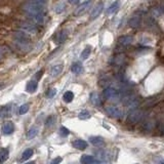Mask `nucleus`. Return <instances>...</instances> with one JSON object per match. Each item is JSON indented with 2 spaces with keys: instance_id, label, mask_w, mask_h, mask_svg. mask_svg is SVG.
<instances>
[{
  "instance_id": "nucleus-25",
  "label": "nucleus",
  "mask_w": 164,
  "mask_h": 164,
  "mask_svg": "<svg viewBox=\"0 0 164 164\" xmlns=\"http://www.w3.org/2000/svg\"><path fill=\"white\" fill-rule=\"evenodd\" d=\"M90 52H91V47H90V46H87V47L84 48V50L81 52L80 58L82 60H86V58L90 55Z\"/></svg>"
},
{
  "instance_id": "nucleus-38",
  "label": "nucleus",
  "mask_w": 164,
  "mask_h": 164,
  "mask_svg": "<svg viewBox=\"0 0 164 164\" xmlns=\"http://www.w3.org/2000/svg\"><path fill=\"white\" fill-rule=\"evenodd\" d=\"M61 161H62V158H57V159L52 160V163H58V162H61Z\"/></svg>"
},
{
  "instance_id": "nucleus-13",
  "label": "nucleus",
  "mask_w": 164,
  "mask_h": 164,
  "mask_svg": "<svg viewBox=\"0 0 164 164\" xmlns=\"http://www.w3.org/2000/svg\"><path fill=\"white\" fill-rule=\"evenodd\" d=\"M132 41H133V38L131 36H128V35H123V36H120L118 38V42L121 45H124V46L131 44Z\"/></svg>"
},
{
  "instance_id": "nucleus-2",
  "label": "nucleus",
  "mask_w": 164,
  "mask_h": 164,
  "mask_svg": "<svg viewBox=\"0 0 164 164\" xmlns=\"http://www.w3.org/2000/svg\"><path fill=\"white\" fill-rule=\"evenodd\" d=\"M142 116H143L142 111L134 108V109H131L129 114H128L127 121H129L131 124H136V123L140 122V120L142 119Z\"/></svg>"
},
{
  "instance_id": "nucleus-26",
  "label": "nucleus",
  "mask_w": 164,
  "mask_h": 164,
  "mask_svg": "<svg viewBox=\"0 0 164 164\" xmlns=\"http://www.w3.org/2000/svg\"><path fill=\"white\" fill-rule=\"evenodd\" d=\"M63 99L66 102H71L73 101V99H74V93H73L72 91H67V92L64 93Z\"/></svg>"
},
{
  "instance_id": "nucleus-31",
  "label": "nucleus",
  "mask_w": 164,
  "mask_h": 164,
  "mask_svg": "<svg viewBox=\"0 0 164 164\" xmlns=\"http://www.w3.org/2000/svg\"><path fill=\"white\" fill-rule=\"evenodd\" d=\"M65 7H66V5L65 3H58L57 6H55V13H62L64 10H65Z\"/></svg>"
},
{
  "instance_id": "nucleus-21",
  "label": "nucleus",
  "mask_w": 164,
  "mask_h": 164,
  "mask_svg": "<svg viewBox=\"0 0 164 164\" xmlns=\"http://www.w3.org/2000/svg\"><path fill=\"white\" fill-rule=\"evenodd\" d=\"M22 28L23 30H24L25 32H27V33H31V34H35L36 33V28L34 27L33 25L31 24H23L22 25Z\"/></svg>"
},
{
  "instance_id": "nucleus-8",
  "label": "nucleus",
  "mask_w": 164,
  "mask_h": 164,
  "mask_svg": "<svg viewBox=\"0 0 164 164\" xmlns=\"http://www.w3.org/2000/svg\"><path fill=\"white\" fill-rule=\"evenodd\" d=\"M89 140H90V143L95 146V147L102 148L105 146V140L102 136H90Z\"/></svg>"
},
{
  "instance_id": "nucleus-33",
  "label": "nucleus",
  "mask_w": 164,
  "mask_h": 164,
  "mask_svg": "<svg viewBox=\"0 0 164 164\" xmlns=\"http://www.w3.org/2000/svg\"><path fill=\"white\" fill-rule=\"evenodd\" d=\"M144 127H145V129H147V130H151L152 128L154 127V122L147 121V122L145 123V125H144Z\"/></svg>"
},
{
  "instance_id": "nucleus-6",
  "label": "nucleus",
  "mask_w": 164,
  "mask_h": 164,
  "mask_svg": "<svg viewBox=\"0 0 164 164\" xmlns=\"http://www.w3.org/2000/svg\"><path fill=\"white\" fill-rule=\"evenodd\" d=\"M102 9H104V3H99L95 8H93L91 13H90V20L98 19V17H99V14L102 13Z\"/></svg>"
},
{
  "instance_id": "nucleus-18",
  "label": "nucleus",
  "mask_w": 164,
  "mask_h": 164,
  "mask_svg": "<svg viewBox=\"0 0 164 164\" xmlns=\"http://www.w3.org/2000/svg\"><path fill=\"white\" fill-rule=\"evenodd\" d=\"M71 71L76 75L81 74V73L83 72V66H82V64L79 63V62H77V63H74L72 65V67H71Z\"/></svg>"
},
{
  "instance_id": "nucleus-20",
  "label": "nucleus",
  "mask_w": 164,
  "mask_h": 164,
  "mask_svg": "<svg viewBox=\"0 0 164 164\" xmlns=\"http://www.w3.org/2000/svg\"><path fill=\"white\" fill-rule=\"evenodd\" d=\"M38 127H35V126H32L30 129L28 130V132H27V139L29 140H33L35 136H37V134H38Z\"/></svg>"
},
{
  "instance_id": "nucleus-37",
  "label": "nucleus",
  "mask_w": 164,
  "mask_h": 164,
  "mask_svg": "<svg viewBox=\"0 0 164 164\" xmlns=\"http://www.w3.org/2000/svg\"><path fill=\"white\" fill-rule=\"evenodd\" d=\"M160 9L164 11V0H161V2H160Z\"/></svg>"
},
{
  "instance_id": "nucleus-12",
  "label": "nucleus",
  "mask_w": 164,
  "mask_h": 164,
  "mask_svg": "<svg viewBox=\"0 0 164 164\" xmlns=\"http://www.w3.org/2000/svg\"><path fill=\"white\" fill-rule=\"evenodd\" d=\"M72 146L75 149H78V150H85L87 148V143L83 140H76L72 143Z\"/></svg>"
},
{
  "instance_id": "nucleus-28",
  "label": "nucleus",
  "mask_w": 164,
  "mask_h": 164,
  "mask_svg": "<svg viewBox=\"0 0 164 164\" xmlns=\"http://www.w3.org/2000/svg\"><path fill=\"white\" fill-rule=\"evenodd\" d=\"M33 20H35V23H37V24H42L43 22H44V16H43V13H38L36 16H33Z\"/></svg>"
},
{
  "instance_id": "nucleus-15",
  "label": "nucleus",
  "mask_w": 164,
  "mask_h": 164,
  "mask_svg": "<svg viewBox=\"0 0 164 164\" xmlns=\"http://www.w3.org/2000/svg\"><path fill=\"white\" fill-rule=\"evenodd\" d=\"M37 87H38L37 80H31V81H29L27 83V85H26V91L33 93V92L36 91Z\"/></svg>"
},
{
  "instance_id": "nucleus-14",
  "label": "nucleus",
  "mask_w": 164,
  "mask_h": 164,
  "mask_svg": "<svg viewBox=\"0 0 164 164\" xmlns=\"http://www.w3.org/2000/svg\"><path fill=\"white\" fill-rule=\"evenodd\" d=\"M119 8H120V1H119V0H116V1L113 2V3L110 5V7L107 9V14H108V16L114 14L115 13L118 11Z\"/></svg>"
},
{
  "instance_id": "nucleus-17",
  "label": "nucleus",
  "mask_w": 164,
  "mask_h": 164,
  "mask_svg": "<svg viewBox=\"0 0 164 164\" xmlns=\"http://www.w3.org/2000/svg\"><path fill=\"white\" fill-rule=\"evenodd\" d=\"M126 99V105L128 108H130V109H134V108H136V106L139 105V99L136 98H134V96H128V98L125 99Z\"/></svg>"
},
{
  "instance_id": "nucleus-5",
  "label": "nucleus",
  "mask_w": 164,
  "mask_h": 164,
  "mask_svg": "<svg viewBox=\"0 0 164 164\" xmlns=\"http://www.w3.org/2000/svg\"><path fill=\"white\" fill-rule=\"evenodd\" d=\"M102 95L107 99H116L119 98V92L118 90H116L113 87H107L102 92Z\"/></svg>"
},
{
  "instance_id": "nucleus-10",
  "label": "nucleus",
  "mask_w": 164,
  "mask_h": 164,
  "mask_svg": "<svg viewBox=\"0 0 164 164\" xmlns=\"http://www.w3.org/2000/svg\"><path fill=\"white\" fill-rule=\"evenodd\" d=\"M140 23H142V17H140V16H139V14H136V16H133L131 17L129 20V22H128V24H129L131 28L136 29L140 26Z\"/></svg>"
},
{
  "instance_id": "nucleus-30",
  "label": "nucleus",
  "mask_w": 164,
  "mask_h": 164,
  "mask_svg": "<svg viewBox=\"0 0 164 164\" xmlns=\"http://www.w3.org/2000/svg\"><path fill=\"white\" fill-rule=\"evenodd\" d=\"M29 108H30V105L29 104H24L22 105V106L20 107V110H19V113L20 115H23V114H26L29 111Z\"/></svg>"
},
{
  "instance_id": "nucleus-3",
  "label": "nucleus",
  "mask_w": 164,
  "mask_h": 164,
  "mask_svg": "<svg viewBox=\"0 0 164 164\" xmlns=\"http://www.w3.org/2000/svg\"><path fill=\"white\" fill-rule=\"evenodd\" d=\"M106 112L110 117L112 118H120L123 115L122 110L120 109L119 107L114 106V105H111V106H107L106 107Z\"/></svg>"
},
{
  "instance_id": "nucleus-4",
  "label": "nucleus",
  "mask_w": 164,
  "mask_h": 164,
  "mask_svg": "<svg viewBox=\"0 0 164 164\" xmlns=\"http://www.w3.org/2000/svg\"><path fill=\"white\" fill-rule=\"evenodd\" d=\"M91 4H92V0H87V1L81 3L77 8H76L74 14L76 17H80V16H82V14H84L90 8Z\"/></svg>"
},
{
  "instance_id": "nucleus-34",
  "label": "nucleus",
  "mask_w": 164,
  "mask_h": 164,
  "mask_svg": "<svg viewBox=\"0 0 164 164\" xmlns=\"http://www.w3.org/2000/svg\"><path fill=\"white\" fill-rule=\"evenodd\" d=\"M55 93H57V89H55V88L49 89V91L47 92V98H49V99L54 98V96L55 95Z\"/></svg>"
},
{
  "instance_id": "nucleus-36",
  "label": "nucleus",
  "mask_w": 164,
  "mask_h": 164,
  "mask_svg": "<svg viewBox=\"0 0 164 164\" xmlns=\"http://www.w3.org/2000/svg\"><path fill=\"white\" fill-rule=\"evenodd\" d=\"M45 0H32V2H35V3H38V4H42Z\"/></svg>"
},
{
  "instance_id": "nucleus-16",
  "label": "nucleus",
  "mask_w": 164,
  "mask_h": 164,
  "mask_svg": "<svg viewBox=\"0 0 164 164\" xmlns=\"http://www.w3.org/2000/svg\"><path fill=\"white\" fill-rule=\"evenodd\" d=\"M67 38H68V32H67V30H62L55 36V41L58 43H63L65 42Z\"/></svg>"
},
{
  "instance_id": "nucleus-11",
  "label": "nucleus",
  "mask_w": 164,
  "mask_h": 164,
  "mask_svg": "<svg viewBox=\"0 0 164 164\" xmlns=\"http://www.w3.org/2000/svg\"><path fill=\"white\" fill-rule=\"evenodd\" d=\"M63 68H64L63 64H57V65H54L50 69V76L51 77H57V76H58L62 73Z\"/></svg>"
},
{
  "instance_id": "nucleus-19",
  "label": "nucleus",
  "mask_w": 164,
  "mask_h": 164,
  "mask_svg": "<svg viewBox=\"0 0 164 164\" xmlns=\"http://www.w3.org/2000/svg\"><path fill=\"white\" fill-rule=\"evenodd\" d=\"M90 101H91L92 105H95V107L101 106V99H99V95L98 92H92L90 95Z\"/></svg>"
},
{
  "instance_id": "nucleus-9",
  "label": "nucleus",
  "mask_w": 164,
  "mask_h": 164,
  "mask_svg": "<svg viewBox=\"0 0 164 164\" xmlns=\"http://www.w3.org/2000/svg\"><path fill=\"white\" fill-rule=\"evenodd\" d=\"M81 163L84 164H93V163H99L101 160L95 159L93 156H90V155H82L81 156Z\"/></svg>"
},
{
  "instance_id": "nucleus-22",
  "label": "nucleus",
  "mask_w": 164,
  "mask_h": 164,
  "mask_svg": "<svg viewBox=\"0 0 164 164\" xmlns=\"http://www.w3.org/2000/svg\"><path fill=\"white\" fill-rule=\"evenodd\" d=\"M8 158V150L7 149H1L0 150V163H3Z\"/></svg>"
},
{
  "instance_id": "nucleus-35",
  "label": "nucleus",
  "mask_w": 164,
  "mask_h": 164,
  "mask_svg": "<svg viewBox=\"0 0 164 164\" xmlns=\"http://www.w3.org/2000/svg\"><path fill=\"white\" fill-rule=\"evenodd\" d=\"M69 1V3H71V4H78L79 3V1H80V0H68Z\"/></svg>"
},
{
  "instance_id": "nucleus-27",
  "label": "nucleus",
  "mask_w": 164,
  "mask_h": 164,
  "mask_svg": "<svg viewBox=\"0 0 164 164\" xmlns=\"http://www.w3.org/2000/svg\"><path fill=\"white\" fill-rule=\"evenodd\" d=\"M10 113H11V111H10V107H9V106L4 107L3 109L0 110V116H1V117H7V116H9Z\"/></svg>"
},
{
  "instance_id": "nucleus-39",
  "label": "nucleus",
  "mask_w": 164,
  "mask_h": 164,
  "mask_svg": "<svg viewBox=\"0 0 164 164\" xmlns=\"http://www.w3.org/2000/svg\"><path fill=\"white\" fill-rule=\"evenodd\" d=\"M2 57H3V50H2V49L0 48V60L2 58Z\"/></svg>"
},
{
  "instance_id": "nucleus-24",
  "label": "nucleus",
  "mask_w": 164,
  "mask_h": 164,
  "mask_svg": "<svg viewBox=\"0 0 164 164\" xmlns=\"http://www.w3.org/2000/svg\"><path fill=\"white\" fill-rule=\"evenodd\" d=\"M124 62H125V58L122 54H119L116 58H114V64L117 66H122L124 64Z\"/></svg>"
},
{
  "instance_id": "nucleus-23",
  "label": "nucleus",
  "mask_w": 164,
  "mask_h": 164,
  "mask_svg": "<svg viewBox=\"0 0 164 164\" xmlns=\"http://www.w3.org/2000/svg\"><path fill=\"white\" fill-rule=\"evenodd\" d=\"M33 156V150L32 149H27V150L24 151V153L22 154V161L28 160L29 158H31Z\"/></svg>"
},
{
  "instance_id": "nucleus-29",
  "label": "nucleus",
  "mask_w": 164,
  "mask_h": 164,
  "mask_svg": "<svg viewBox=\"0 0 164 164\" xmlns=\"http://www.w3.org/2000/svg\"><path fill=\"white\" fill-rule=\"evenodd\" d=\"M79 119H81V120H85V119H88L90 115H89V112L88 111H86V110H84V111H81L80 113H79Z\"/></svg>"
},
{
  "instance_id": "nucleus-1",
  "label": "nucleus",
  "mask_w": 164,
  "mask_h": 164,
  "mask_svg": "<svg viewBox=\"0 0 164 164\" xmlns=\"http://www.w3.org/2000/svg\"><path fill=\"white\" fill-rule=\"evenodd\" d=\"M24 9L25 11H27L31 17L36 16V14L42 13V6H41V4L35 3V2H32V1L30 3H27L25 5Z\"/></svg>"
},
{
  "instance_id": "nucleus-7",
  "label": "nucleus",
  "mask_w": 164,
  "mask_h": 164,
  "mask_svg": "<svg viewBox=\"0 0 164 164\" xmlns=\"http://www.w3.org/2000/svg\"><path fill=\"white\" fill-rule=\"evenodd\" d=\"M1 130H2V133H4V134H10V133H13V130H14V125H13V123L11 122V121H7V122L3 123Z\"/></svg>"
},
{
  "instance_id": "nucleus-32",
  "label": "nucleus",
  "mask_w": 164,
  "mask_h": 164,
  "mask_svg": "<svg viewBox=\"0 0 164 164\" xmlns=\"http://www.w3.org/2000/svg\"><path fill=\"white\" fill-rule=\"evenodd\" d=\"M70 133V131L68 128H66V127H61V129H60V134L62 136H67L68 134Z\"/></svg>"
}]
</instances>
